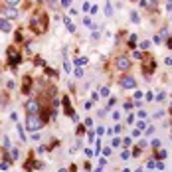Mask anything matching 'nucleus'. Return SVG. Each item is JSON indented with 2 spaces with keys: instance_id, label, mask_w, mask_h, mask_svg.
Here are the masks:
<instances>
[{
  "instance_id": "obj_1",
  "label": "nucleus",
  "mask_w": 172,
  "mask_h": 172,
  "mask_svg": "<svg viewBox=\"0 0 172 172\" xmlns=\"http://www.w3.org/2000/svg\"><path fill=\"white\" fill-rule=\"evenodd\" d=\"M30 26L34 28L36 34H43L47 30V14L43 12H36L32 18H30Z\"/></svg>"
},
{
  "instance_id": "obj_2",
  "label": "nucleus",
  "mask_w": 172,
  "mask_h": 172,
  "mask_svg": "<svg viewBox=\"0 0 172 172\" xmlns=\"http://www.w3.org/2000/svg\"><path fill=\"white\" fill-rule=\"evenodd\" d=\"M26 127H28V130H40L43 127V123H42V119H40L38 115H28Z\"/></svg>"
},
{
  "instance_id": "obj_3",
  "label": "nucleus",
  "mask_w": 172,
  "mask_h": 172,
  "mask_svg": "<svg viewBox=\"0 0 172 172\" xmlns=\"http://www.w3.org/2000/svg\"><path fill=\"white\" fill-rule=\"evenodd\" d=\"M6 53H8V61H10V63H12V65L16 67V65L20 63V59H22V57H20V53H18V49H16L14 45H10Z\"/></svg>"
},
{
  "instance_id": "obj_4",
  "label": "nucleus",
  "mask_w": 172,
  "mask_h": 172,
  "mask_svg": "<svg viewBox=\"0 0 172 172\" xmlns=\"http://www.w3.org/2000/svg\"><path fill=\"white\" fill-rule=\"evenodd\" d=\"M115 65H117L119 71H127V69L130 67V59L127 57V55H119L117 61H115Z\"/></svg>"
},
{
  "instance_id": "obj_5",
  "label": "nucleus",
  "mask_w": 172,
  "mask_h": 172,
  "mask_svg": "<svg viewBox=\"0 0 172 172\" xmlns=\"http://www.w3.org/2000/svg\"><path fill=\"white\" fill-rule=\"evenodd\" d=\"M26 111H28V115H38L40 113V103L36 99H30L26 103Z\"/></svg>"
},
{
  "instance_id": "obj_6",
  "label": "nucleus",
  "mask_w": 172,
  "mask_h": 172,
  "mask_svg": "<svg viewBox=\"0 0 172 172\" xmlns=\"http://www.w3.org/2000/svg\"><path fill=\"white\" fill-rule=\"evenodd\" d=\"M121 85L125 87V89H134L136 87V79L130 77V75H125V77H121Z\"/></svg>"
},
{
  "instance_id": "obj_7",
  "label": "nucleus",
  "mask_w": 172,
  "mask_h": 172,
  "mask_svg": "<svg viewBox=\"0 0 172 172\" xmlns=\"http://www.w3.org/2000/svg\"><path fill=\"white\" fill-rule=\"evenodd\" d=\"M2 14H4L8 20H16V18L20 16V14H18V10H14V8H10V6H8V8H4V10H2Z\"/></svg>"
},
{
  "instance_id": "obj_8",
  "label": "nucleus",
  "mask_w": 172,
  "mask_h": 172,
  "mask_svg": "<svg viewBox=\"0 0 172 172\" xmlns=\"http://www.w3.org/2000/svg\"><path fill=\"white\" fill-rule=\"evenodd\" d=\"M63 111H65V115H69V117H73L75 113H73V109H71V103H69V97L65 95L63 97Z\"/></svg>"
},
{
  "instance_id": "obj_9",
  "label": "nucleus",
  "mask_w": 172,
  "mask_h": 172,
  "mask_svg": "<svg viewBox=\"0 0 172 172\" xmlns=\"http://www.w3.org/2000/svg\"><path fill=\"white\" fill-rule=\"evenodd\" d=\"M12 30V26H10V22L6 20V18H0V32H4V34H8Z\"/></svg>"
},
{
  "instance_id": "obj_10",
  "label": "nucleus",
  "mask_w": 172,
  "mask_h": 172,
  "mask_svg": "<svg viewBox=\"0 0 172 172\" xmlns=\"http://www.w3.org/2000/svg\"><path fill=\"white\" fill-rule=\"evenodd\" d=\"M30 85H32V77L26 75L24 77V85H22V93H30Z\"/></svg>"
},
{
  "instance_id": "obj_11",
  "label": "nucleus",
  "mask_w": 172,
  "mask_h": 172,
  "mask_svg": "<svg viewBox=\"0 0 172 172\" xmlns=\"http://www.w3.org/2000/svg\"><path fill=\"white\" fill-rule=\"evenodd\" d=\"M144 6H146L148 10H156V6H158V0H144Z\"/></svg>"
},
{
  "instance_id": "obj_12",
  "label": "nucleus",
  "mask_w": 172,
  "mask_h": 172,
  "mask_svg": "<svg viewBox=\"0 0 172 172\" xmlns=\"http://www.w3.org/2000/svg\"><path fill=\"white\" fill-rule=\"evenodd\" d=\"M73 63H75L77 67H79V65H85V63H87V57H75V59H73Z\"/></svg>"
},
{
  "instance_id": "obj_13",
  "label": "nucleus",
  "mask_w": 172,
  "mask_h": 172,
  "mask_svg": "<svg viewBox=\"0 0 172 172\" xmlns=\"http://www.w3.org/2000/svg\"><path fill=\"white\" fill-rule=\"evenodd\" d=\"M105 16H113V6H111V2L105 4Z\"/></svg>"
},
{
  "instance_id": "obj_14",
  "label": "nucleus",
  "mask_w": 172,
  "mask_h": 172,
  "mask_svg": "<svg viewBox=\"0 0 172 172\" xmlns=\"http://www.w3.org/2000/svg\"><path fill=\"white\" fill-rule=\"evenodd\" d=\"M16 130H18L20 138H22V140H26V132H24V129H22V125H16Z\"/></svg>"
},
{
  "instance_id": "obj_15",
  "label": "nucleus",
  "mask_w": 172,
  "mask_h": 172,
  "mask_svg": "<svg viewBox=\"0 0 172 172\" xmlns=\"http://www.w3.org/2000/svg\"><path fill=\"white\" fill-rule=\"evenodd\" d=\"M130 20H132L134 24H138V22H140V16H138V12H130Z\"/></svg>"
},
{
  "instance_id": "obj_16",
  "label": "nucleus",
  "mask_w": 172,
  "mask_h": 172,
  "mask_svg": "<svg viewBox=\"0 0 172 172\" xmlns=\"http://www.w3.org/2000/svg\"><path fill=\"white\" fill-rule=\"evenodd\" d=\"M4 2H6V4H8L10 8H14V6H18V4H20L22 0H4Z\"/></svg>"
},
{
  "instance_id": "obj_17",
  "label": "nucleus",
  "mask_w": 172,
  "mask_h": 172,
  "mask_svg": "<svg viewBox=\"0 0 172 172\" xmlns=\"http://www.w3.org/2000/svg\"><path fill=\"white\" fill-rule=\"evenodd\" d=\"M156 158H158V160H164V158H166V150H164V148H160V152L156 154Z\"/></svg>"
},
{
  "instance_id": "obj_18",
  "label": "nucleus",
  "mask_w": 172,
  "mask_h": 172,
  "mask_svg": "<svg viewBox=\"0 0 172 172\" xmlns=\"http://www.w3.org/2000/svg\"><path fill=\"white\" fill-rule=\"evenodd\" d=\"M16 158H18V150L12 148V150H10V160H16Z\"/></svg>"
},
{
  "instance_id": "obj_19",
  "label": "nucleus",
  "mask_w": 172,
  "mask_h": 172,
  "mask_svg": "<svg viewBox=\"0 0 172 172\" xmlns=\"http://www.w3.org/2000/svg\"><path fill=\"white\" fill-rule=\"evenodd\" d=\"M154 99H156V101H162V99H166V93H164V91H160V93H158Z\"/></svg>"
},
{
  "instance_id": "obj_20",
  "label": "nucleus",
  "mask_w": 172,
  "mask_h": 172,
  "mask_svg": "<svg viewBox=\"0 0 172 172\" xmlns=\"http://www.w3.org/2000/svg\"><path fill=\"white\" fill-rule=\"evenodd\" d=\"M119 144H121V138H113V140H111V146H113V148H117Z\"/></svg>"
},
{
  "instance_id": "obj_21",
  "label": "nucleus",
  "mask_w": 172,
  "mask_h": 172,
  "mask_svg": "<svg viewBox=\"0 0 172 172\" xmlns=\"http://www.w3.org/2000/svg\"><path fill=\"white\" fill-rule=\"evenodd\" d=\"M140 152H142V148H140V146H134V150H132V156H140Z\"/></svg>"
},
{
  "instance_id": "obj_22",
  "label": "nucleus",
  "mask_w": 172,
  "mask_h": 172,
  "mask_svg": "<svg viewBox=\"0 0 172 172\" xmlns=\"http://www.w3.org/2000/svg\"><path fill=\"white\" fill-rule=\"evenodd\" d=\"M8 166H10V162H8V160L0 162V170H8Z\"/></svg>"
},
{
  "instance_id": "obj_23",
  "label": "nucleus",
  "mask_w": 172,
  "mask_h": 172,
  "mask_svg": "<svg viewBox=\"0 0 172 172\" xmlns=\"http://www.w3.org/2000/svg\"><path fill=\"white\" fill-rule=\"evenodd\" d=\"M132 107H134V103H132V101H127V103L123 105V109H127V111H129V109H132Z\"/></svg>"
},
{
  "instance_id": "obj_24",
  "label": "nucleus",
  "mask_w": 172,
  "mask_h": 172,
  "mask_svg": "<svg viewBox=\"0 0 172 172\" xmlns=\"http://www.w3.org/2000/svg\"><path fill=\"white\" fill-rule=\"evenodd\" d=\"M130 144H132L130 136H127V138H123V146H130Z\"/></svg>"
},
{
  "instance_id": "obj_25",
  "label": "nucleus",
  "mask_w": 172,
  "mask_h": 172,
  "mask_svg": "<svg viewBox=\"0 0 172 172\" xmlns=\"http://www.w3.org/2000/svg\"><path fill=\"white\" fill-rule=\"evenodd\" d=\"M101 97H109V87H103L101 89Z\"/></svg>"
},
{
  "instance_id": "obj_26",
  "label": "nucleus",
  "mask_w": 172,
  "mask_h": 172,
  "mask_svg": "<svg viewBox=\"0 0 172 172\" xmlns=\"http://www.w3.org/2000/svg\"><path fill=\"white\" fill-rule=\"evenodd\" d=\"M140 47H142V49H148V47H150V42H148V40H144V42L140 43Z\"/></svg>"
},
{
  "instance_id": "obj_27",
  "label": "nucleus",
  "mask_w": 172,
  "mask_h": 172,
  "mask_svg": "<svg viewBox=\"0 0 172 172\" xmlns=\"http://www.w3.org/2000/svg\"><path fill=\"white\" fill-rule=\"evenodd\" d=\"M138 146H140V148H146V146H148V140H144V138H142V140L138 142Z\"/></svg>"
},
{
  "instance_id": "obj_28",
  "label": "nucleus",
  "mask_w": 172,
  "mask_h": 172,
  "mask_svg": "<svg viewBox=\"0 0 172 172\" xmlns=\"http://www.w3.org/2000/svg\"><path fill=\"white\" fill-rule=\"evenodd\" d=\"M61 6H63V8H69V6H71V0H61Z\"/></svg>"
},
{
  "instance_id": "obj_29",
  "label": "nucleus",
  "mask_w": 172,
  "mask_h": 172,
  "mask_svg": "<svg viewBox=\"0 0 172 172\" xmlns=\"http://www.w3.org/2000/svg\"><path fill=\"white\" fill-rule=\"evenodd\" d=\"M132 57H134V59H142V53H140V51H134Z\"/></svg>"
},
{
  "instance_id": "obj_30",
  "label": "nucleus",
  "mask_w": 172,
  "mask_h": 172,
  "mask_svg": "<svg viewBox=\"0 0 172 172\" xmlns=\"http://www.w3.org/2000/svg\"><path fill=\"white\" fill-rule=\"evenodd\" d=\"M75 77H83V69L77 67V69H75Z\"/></svg>"
},
{
  "instance_id": "obj_31",
  "label": "nucleus",
  "mask_w": 172,
  "mask_h": 172,
  "mask_svg": "<svg viewBox=\"0 0 172 172\" xmlns=\"http://www.w3.org/2000/svg\"><path fill=\"white\" fill-rule=\"evenodd\" d=\"M152 146H154V148H160V140L154 138V140H152Z\"/></svg>"
},
{
  "instance_id": "obj_32",
  "label": "nucleus",
  "mask_w": 172,
  "mask_h": 172,
  "mask_svg": "<svg viewBox=\"0 0 172 172\" xmlns=\"http://www.w3.org/2000/svg\"><path fill=\"white\" fill-rule=\"evenodd\" d=\"M156 168H158V170H164V162L158 160V162H156Z\"/></svg>"
},
{
  "instance_id": "obj_33",
  "label": "nucleus",
  "mask_w": 172,
  "mask_h": 172,
  "mask_svg": "<svg viewBox=\"0 0 172 172\" xmlns=\"http://www.w3.org/2000/svg\"><path fill=\"white\" fill-rule=\"evenodd\" d=\"M67 32H69V34H73V32H75V26H73V24H69V26H67Z\"/></svg>"
},
{
  "instance_id": "obj_34",
  "label": "nucleus",
  "mask_w": 172,
  "mask_h": 172,
  "mask_svg": "<svg viewBox=\"0 0 172 172\" xmlns=\"http://www.w3.org/2000/svg\"><path fill=\"white\" fill-rule=\"evenodd\" d=\"M132 95H134V99H140V97H142V91H134Z\"/></svg>"
},
{
  "instance_id": "obj_35",
  "label": "nucleus",
  "mask_w": 172,
  "mask_h": 172,
  "mask_svg": "<svg viewBox=\"0 0 172 172\" xmlns=\"http://www.w3.org/2000/svg\"><path fill=\"white\" fill-rule=\"evenodd\" d=\"M83 132H85V127L79 125V127H77V134H83Z\"/></svg>"
},
{
  "instance_id": "obj_36",
  "label": "nucleus",
  "mask_w": 172,
  "mask_h": 172,
  "mask_svg": "<svg viewBox=\"0 0 172 172\" xmlns=\"http://www.w3.org/2000/svg\"><path fill=\"white\" fill-rule=\"evenodd\" d=\"M4 146H6V148H10V138H8V136L4 138Z\"/></svg>"
},
{
  "instance_id": "obj_37",
  "label": "nucleus",
  "mask_w": 172,
  "mask_h": 172,
  "mask_svg": "<svg viewBox=\"0 0 172 172\" xmlns=\"http://www.w3.org/2000/svg\"><path fill=\"white\" fill-rule=\"evenodd\" d=\"M146 166H148V168H152V166H156V162H154V160H148V162H146Z\"/></svg>"
},
{
  "instance_id": "obj_38",
  "label": "nucleus",
  "mask_w": 172,
  "mask_h": 172,
  "mask_svg": "<svg viewBox=\"0 0 172 172\" xmlns=\"http://www.w3.org/2000/svg\"><path fill=\"white\" fill-rule=\"evenodd\" d=\"M136 127H138V130L144 129V121H138V123H136Z\"/></svg>"
},
{
  "instance_id": "obj_39",
  "label": "nucleus",
  "mask_w": 172,
  "mask_h": 172,
  "mask_svg": "<svg viewBox=\"0 0 172 172\" xmlns=\"http://www.w3.org/2000/svg\"><path fill=\"white\" fill-rule=\"evenodd\" d=\"M129 156H130V154H129V152H127V150H125V152H123V154H121V158H123V160H127V158H129Z\"/></svg>"
},
{
  "instance_id": "obj_40",
  "label": "nucleus",
  "mask_w": 172,
  "mask_h": 172,
  "mask_svg": "<svg viewBox=\"0 0 172 172\" xmlns=\"http://www.w3.org/2000/svg\"><path fill=\"white\" fill-rule=\"evenodd\" d=\"M164 63H166V65H172V57H166V59H164Z\"/></svg>"
},
{
  "instance_id": "obj_41",
  "label": "nucleus",
  "mask_w": 172,
  "mask_h": 172,
  "mask_svg": "<svg viewBox=\"0 0 172 172\" xmlns=\"http://www.w3.org/2000/svg\"><path fill=\"white\" fill-rule=\"evenodd\" d=\"M47 2H49V4H55V2H57V0H47Z\"/></svg>"
},
{
  "instance_id": "obj_42",
  "label": "nucleus",
  "mask_w": 172,
  "mask_h": 172,
  "mask_svg": "<svg viewBox=\"0 0 172 172\" xmlns=\"http://www.w3.org/2000/svg\"><path fill=\"white\" fill-rule=\"evenodd\" d=\"M57 172H67V170H65V168H59V170H57Z\"/></svg>"
},
{
  "instance_id": "obj_43",
  "label": "nucleus",
  "mask_w": 172,
  "mask_h": 172,
  "mask_svg": "<svg viewBox=\"0 0 172 172\" xmlns=\"http://www.w3.org/2000/svg\"><path fill=\"white\" fill-rule=\"evenodd\" d=\"M123 172H130V170H129V168H125V170H123Z\"/></svg>"
},
{
  "instance_id": "obj_44",
  "label": "nucleus",
  "mask_w": 172,
  "mask_h": 172,
  "mask_svg": "<svg viewBox=\"0 0 172 172\" xmlns=\"http://www.w3.org/2000/svg\"><path fill=\"white\" fill-rule=\"evenodd\" d=\"M136 172H142V168H138V170H136Z\"/></svg>"
},
{
  "instance_id": "obj_45",
  "label": "nucleus",
  "mask_w": 172,
  "mask_h": 172,
  "mask_svg": "<svg viewBox=\"0 0 172 172\" xmlns=\"http://www.w3.org/2000/svg\"><path fill=\"white\" fill-rule=\"evenodd\" d=\"M168 4H172V0H168Z\"/></svg>"
},
{
  "instance_id": "obj_46",
  "label": "nucleus",
  "mask_w": 172,
  "mask_h": 172,
  "mask_svg": "<svg viewBox=\"0 0 172 172\" xmlns=\"http://www.w3.org/2000/svg\"><path fill=\"white\" fill-rule=\"evenodd\" d=\"M0 154H2V150H0Z\"/></svg>"
},
{
  "instance_id": "obj_47",
  "label": "nucleus",
  "mask_w": 172,
  "mask_h": 172,
  "mask_svg": "<svg viewBox=\"0 0 172 172\" xmlns=\"http://www.w3.org/2000/svg\"><path fill=\"white\" fill-rule=\"evenodd\" d=\"M38 2H42V0H38Z\"/></svg>"
},
{
  "instance_id": "obj_48",
  "label": "nucleus",
  "mask_w": 172,
  "mask_h": 172,
  "mask_svg": "<svg viewBox=\"0 0 172 172\" xmlns=\"http://www.w3.org/2000/svg\"><path fill=\"white\" fill-rule=\"evenodd\" d=\"M132 2H134V0H132Z\"/></svg>"
},
{
  "instance_id": "obj_49",
  "label": "nucleus",
  "mask_w": 172,
  "mask_h": 172,
  "mask_svg": "<svg viewBox=\"0 0 172 172\" xmlns=\"http://www.w3.org/2000/svg\"><path fill=\"white\" fill-rule=\"evenodd\" d=\"M170 105H172V103H170Z\"/></svg>"
}]
</instances>
